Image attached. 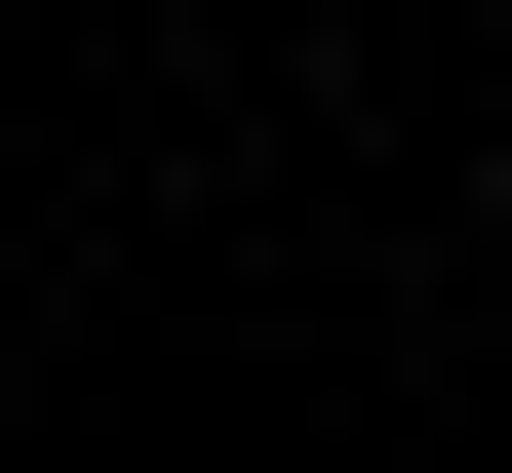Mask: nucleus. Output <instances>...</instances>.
Listing matches in <instances>:
<instances>
[{
    "label": "nucleus",
    "mask_w": 512,
    "mask_h": 473,
    "mask_svg": "<svg viewBox=\"0 0 512 473\" xmlns=\"http://www.w3.org/2000/svg\"><path fill=\"white\" fill-rule=\"evenodd\" d=\"M473 237H512V198H473Z\"/></svg>",
    "instance_id": "1"
}]
</instances>
